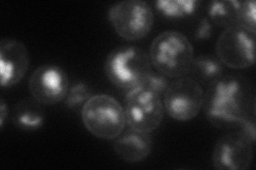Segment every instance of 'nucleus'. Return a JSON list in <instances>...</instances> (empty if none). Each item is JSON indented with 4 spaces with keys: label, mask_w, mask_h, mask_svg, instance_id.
I'll list each match as a JSON object with an SVG mask.
<instances>
[{
    "label": "nucleus",
    "mask_w": 256,
    "mask_h": 170,
    "mask_svg": "<svg viewBox=\"0 0 256 170\" xmlns=\"http://www.w3.org/2000/svg\"><path fill=\"white\" fill-rule=\"evenodd\" d=\"M206 114L212 124H240L255 117V92L244 76H226L216 80L204 95Z\"/></svg>",
    "instance_id": "nucleus-1"
},
{
    "label": "nucleus",
    "mask_w": 256,
    "mask_h": 170,
    "mask_svg": "<svg viewBox=\"0 0 256 170\" xmlns=\"http://www.w3.org/2000/svg\"><path fill=\"white\" fill-rule=\"evenodd\" d=\"M150 60L160 74L168 78H180L189 74L194 60V46L178 31L160 33L150 45Z\"/></svg>",
    "instance_id": "nucleus-2"
},
{
    "label": "nucleus",
    "mask_w": 256,
    "mask_h": 170,
    "mask_svg": "<svg viewBox=\"0 0 256 170\" xmlns=\"http://www.w3.org/2000/svg\"><path fill=\"white\" fill-rule=\"evenodd\" d=\"M82 119L88 131L102 140H116L127 124L123 105L106 94L94 95L84 103Z\"/></svg>",
    "instance_id": "nucleus-3"
},
{
    "label": "nucleus",
    "mask_w": 256,
    "mask_h": 170,
    "mask_svg": "<svg viewBox=\"0 0 256 170\" xmlns=\"http://www.w3.org/2000/svg\"><path fill=\"white\" fill-rule=\"evenodd\" d=\"M105 71L116 87L132 91L146 82L150 75V55L138 47H121L112 51L106 60Z\"/></svg>",
    "instance_id": "nucleus-4"
},
{
    "label": "nucleus",
    "mask_w": 256,
    "mask_h": 170,
    "mask_svg": "<svg viewBox=\"0 0 256 170\" xmlns=\"http://www.w3.org/2000/svg\"><path fill=\"white\" fill-rule=\"evenodd\" d=\"M109 21L122 38L134 42L148 36L154 25V13L148 3L141 0H126L112 5Z\"/></svg>",
    "instance_id": "nucleus-5"
},
{
    "label": "nucleus",
    "mask_w": 256,
    "mask_h": 170,
    "mask_svg": "<svg viewBox=\"0 0 256 170\" xmlns=\"http://www.w3.org/2000/svg\"><path fill=\"white\" fill-rule=\"evenodd\" d=\"M124 110L128 126L134 130L150 133L162 123L164 107L162 96L144 86L128 91Z\"/></svg>",
    "instance_id": "nucleus-6"
},
{
    "label": "nucleus",
    "mask_w": 256,
    "mask_h": 170,
    "mask_svg": "<svg viewBox=\"0 0 256 170\" xmlns=\"http://www.w3.org/2000/svg\"><path fill=\"white\" fill-rule=\"evenodd\" d=\"M204 107V92L198 82L190 77H180L170 83L164 94V109L180 121L194 119Z\"/></svg>",
    "instance_id": "nucleus-7"
},
{
    "label": "nucleus",
    "mask_w": 256,
    "mask_h": 170,
    "mask_svg": "<svg viewBox=\"0 0 256 170\" xmlns=\"http://www.w3.org/2000/svg\"><path fill=\"white\" fill-rule=\"evenodd\" d=\"M218 59L230 68L244 69L255 63V33L239 26L224 30L217 46Z\"/></svg>",
    "instance_id": "nucleus-8"
},
{
    "label": "nucleus",
    "mask_w": 256,
    "mask_h": 170,
    "mask_svg": "<svg viewBox=\"0 0 256 170\" xmlns=\"http://www.w3.org/2000/svg\"><path fill=\"white\" fill-rule=\"evenodd\" d=\"M29 90L40 103L54 105L66 100L70 91V80L62 68L44 65L36 68L31 75Z\"/></svg>",
    "instance_id": "nucleus-9"
},
{
    "label": "nucleus",
    "mask_w": 256,
    "mask_h": 170,
    "mask_svg": "<svg viewBox=\"0 0 256 170\" xmlns=\"http://www.w3.org/2000/svg\"><path fill=\"white\" fill-rule=\"evenodd\" d=\"M254 143L240 131L224 135L216 144L214 166L220 170H246L253 161Z\"/></svg>",
    "instance_id": "nucleus-10"
},
{
    "label": "nucleus",
    "mask_w": 256,
    "mask_h": 170,
    "mask_svg": "<svg viewBox=\"0 0 256 170\" xmlns=\"http://www.w3.org/2000/svg\"><path fill=\"white\" fill-rule=\"evenodd\" d=\"M29 52L20 40L4 38L0 43V74L2 86L8 87L20 83L29 68Z\"/></svg>",
    "instance_id": "nucleus-11"
},
{
    "label": "nucleus",
    "mask_w": 256,
    "mask_h": 170,
    "mask_svg": "<svg viewBox=\"0 0 256 170\" xmlns=\"http://www.w3.org/2000/svg\"><path fill=\"white\" fill-rule=\"evenodd\" d=\"M153 142L150 133L134 130L130 128L123 131L114 142V151L128 163H138L146 159L152 151Z\"/></svg>",
    "instance_id": "nucleus-12"
},
{
    "label": "nucleus",
    "mask_w": 256,
    "mask_h": 170,
    "mask_svg": "<svg viewBox=\"0 0 256 170\" xmlns=\"http://www.w3.org/2000/svg\"><path fill=\"white\" fill-rule=\"evenodd\" d=\"M42 103L34 99H25L15 105L12 120L15 126L25 130H36L44 125L45 112Z\"/></svg>",
    "instance_id": "nucleus-13"
},
{
    "label": "nucleus",
    "mask_w": 256,
    "mask_h": 170,
    "mask_svg": "<svg viewBox=\"0 0 256 170\" xmlns=\"http://www.w3.org/2000/svg\"><path fill=\"white\" fill-rule=\"evenodd\" d=\"M190 74L192 79H194L198 83L212 84L216 80L222 77L223 74V64L218 58L212 55H201L194 60Z\"/></svg>",
    "instance_id": "nucleus-14"
},
{
    "label": "nucleus",
    "mask_w": 256,
    "mask_h": 170,
    "mask_svg": "<svg viewBox=\"0 0 256 170\" xmlns=\"http://www.w3.org/2000/svg\"><path fill=\"white\" fill-rule=\"evenodd\" d=\"M240 2L235 0H222V1H212L208 9V15L214 25L230 28L238 26V12Z\"/></svg>",
    "instance_id": "nucleus-15"
},
{
    "label": "nucleus",
    "mask_w": 256,
    "mask_h": 170,
    "mask_svg": "<svg viewBox=\"0 0 256 170\" xmlns=\"http://www.w3.org/2000/svg\"><path fill=\"white\" fill-rule=\"evenodd\" d=\"M156 9L166 17L184 18L192 15L200 5L196 0H159L156 2Z\"/></svg>",
    "instance_id": "nucleus-16"
},
{
    "label": "nucleus",
    "mask_w": 256,
    "mask_h": 170,
    "mask_svg": "<svg viewBox=\"0 0 256 170\" xmlns=\"http://www.w3.org/2000/svg\"><path fill=\"white\" fill-rule=\"evenodd\" d=\"M92 97L90 87L86 83L79 82L75 84L73 87L70 88L68 96L66 98V105L70 109H75L80 107V105H84V103L89 100Z\"/></svg>",
    "instance_id": "nucleus-17"
},
{
    "label": "nucleus",
    "mask_w": 256,
    "mask_h": 170,
    "mask_svg": "<svg viewBox=\"0 0 256 170\" xmlns=\"http://www.w3.org/2000/svg\"><path fill=\"white\" fill-rule=\"evenodd\" d=\"M238 26L256 33L255 21V2L254 1H242L238 12Z\"/></svg>",
    "instance_id": "nucleus-18"
},
{
    "label": "nucleus",
    "mask_w": 256,
    "mask_h": 170,
    "mask_svg": "<svg viewBox=\"0 0 256 170\" xmlns=\"http://www.w3.org/2000/svg\"><path fill=\"white\" fill-rule=\"evenodd\" d=\"M169 85H170L169 78L162 74H160L159 71L158 72L152 71L150 75L146 80V82H144L143 85H141V86L146 87V88H148V90L153 91L156 94L162 96V95L166 94Z\"/></svg>",
    "instance_id": "nucleus-19"
},
{
    "label": "nucleus",
    "mask_w": 256,
    "mask_h": 170,
    "mask_svg": "<svg viewBox=\"0 0 256 170\" xmlns=\"http://www.w3.org/2000/svg\"><path fill=\"white\" fill-rule=\"evenodd\" d=\"M212 23L208 19H202L198 23V27L196 32V37L198 39H207L212 36Z\"/></svg>",
    "instance_id": "nucleus-20"
},
{
    "label": "nucleus",
    "mask_w": 256,
    "mask_h": 170,
    "mask_svg": "<svg viewBox=\"0 0 256 170\" xmlns=\"http://www.w3.org/2000/svg\"><path fill=\"white\" fill-rule=\"evenodd\" d=\"M0 114H2V116H0V126L2 128L6 116V105L4 99H2V102H0Z\"/></svg>",
    "instance_id": "nucleus-21"
}]
</instances>
